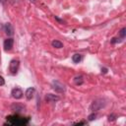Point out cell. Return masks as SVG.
I'll use <instances>...</instances> for the list:
<instances>
[{
  "label": "cell",
  "mask_w": 126,
  "mask_h": 126,
  "mask_svg": "<svg viewBox=\"0 0 126 126\" xmlns=\"http://www.w3.org/2000/svg\"><path fill=\"white\" fill-rule=\"evenodd\" d=\"M51 44H52V46L55 47V48H62V47H63V43H62L61 41H59V40H53V41L51 42Z\"/></svg>",
  "instance_id": "obj_11"
},
{
  "label": "cell",
  "mask_w": 126,
  "mask_h": 126,
  "mask_svg": "<svg viewBox=\"0 0 126 126\" xmlns=\"http://www.w3.org/2000/svg\"><path fill=\"white\" fill-rule=\"evenodd\" d=\"M116 119V115L115 114H110V115H108V120L109 121H114Z\"/></svg>",
  "instance_id": "obj_15"
},
{
  "label": "cell",
  "mask_w": 126,
  "mask_h": 126,
  "mask_svg": "<svg viewBox=\"0 0 126 126\" xmlns=\"http://www.w3.org/2000/svg\"><path fill=\"white\" fill-rule=\"evenodd\" d=\"M104 106H105V101H104V99H102V98H97V99H95V100L93 101V103H92V105H91V110H92L93 112H94V111H97V110H99L100 108H102V107H104Z\"/></svg>",
  "instance_id": "obj_2"
},
{
  "label": "cell",
  "mask_w": 126,
  "mask_h": 126,
  "mask_svg": "<svg viewBox=\"0 0 126 126\" xmlns=\"http://www.w3.org/2000/svg\"><path fill=\"white\" fill-rule=\"evenodd\" d=\"M125 34H126V29L123 28V29H121V31L119 32V35L121 36V38H124V37H125Z\"/></svg>",
  "instance_id": "obj_13"
},
{
  "label": "cell",
  "mask_w": 126,
  "mask_h": 126,
  "mask_svg": "<svg viewBox=\"0 0 126 126\" xmlns=\"http://www.w3.org/2000/svg\"><path fill=\"white\" fill-rule=\"evenodd\" d=\"M95 117H96V114L94 112V113H92L91 115H89V117H88V118H89V120H90V121H92V120L95 119Z\"/></svg>",
  "instance_id": "obj_14"
},
{
  "label": "cell",
  "mask_w": 126,
  "mask_h": 126,
  "mask_svg": "<svg viewBox=\"0 0 126 126\" xmlns=\"http://www.w3.org/2000/svg\"><path fill=\"white\" fill-rule=\"evenodd\" d=\"M82 55L81 54H79V53H76V54H74L73 56H72V60H73V62L74 63H79L81 60H82Z\"/></svg>",
  "instance_id": "obj_10"
},
{
  "label": "cell",
  "mask_w": 126,
  "mask_h": 126,
  "mask_svg": "<svg viewBox=\"0 0 126 126\" xmlns=\"http://www.w3.org/2000/svg\"><path fill=\"white\" fill-rule=\"evenodd\" d=\"M34 88H29V89H27V91H26V97L28 98V99H32V97L33 96V94H34Z\"/></svg>",
  "instance_id": "obj_9"
},
{
  "label": "cell",
  "mask_w": 126,
  "mask_h": 126,
  "mask_svg": "<svg viewBox=\"0 0 126 126\" xmlns=\"http://www.w3.org/2000/svg\"><path fill=\"white\" fill-rule=\"evenodd\" d=\"M13 44H14V39L12 37H9L7 39L4 40V49L7 51V50H11L12 47H13Z\"/></svg>",
  "instance_id": "obj_6"
},
{
  "label": "cell",
  "mask_w": 126,
  "mask_h": 126,
  "mask_svg": "<svg viewBox=\"0 0 126 126\" xmlns=\"http://www.w3.org/2000/svg\"><path fill=\"white\" fill-rule=\"evenodd\" d=\"M7 121L11 125H26L28 124L30 118L29 117H21L19 115H9L6 117Z\"/></svg>",
  "instance_id": "obj_1"
},
{
  "label": "cell",
  "mask_w": 126,
  "mask_h": 126,
  "mask_svg": "<svg viewBox=\"0 0 126 126\" xmlns=\"http://www.w3.org/2000/svg\"><path fill=\"white\" fill-rule=\"evenodd\" d=\"M45 99H46V101H48V102H52V101H58V100L60 99V97H59L58 95H56V94H47L45 95Z\"/></svg>",
  "instance_id": "obj_7"
},
{
  "label": "cell",
  "mask_w": 126,
  "mask_h": 126,
  "mask_svg": "<svg viewBox=\"0 0 126 126\" xmlns=\"http://www.w3.org/2000/svg\"><path fill=\"white\" fill-rule=\"evenodd\" d=\"M121 40L119 39V38H116V37H113L112 39H111V43H117V42H120Z\"/></svg>",
  "instance_id": "obj_16"
},
{
  "label": "cell",
  "mask_w": 126,
  "mask_h": 126,
  "mask_svg": "<svg viewBox=\"0 0 126 126\" xmlns=\"http://www.w3.org/2000/svg\"><path fill=\"white\" fill-rule=\"evenodd\" d=\"M101 73H103V74L107 73V69L106 68H101Z\"/></svg>",
  "instance_id": "obj_18"
},
{
  "label": "cell",
  "mask_w": 126,
  "mask_h": 126,
  "mask_svg": "<svg viewBox=\"0 0 126 126\" xmlns=\"http://www.w3.org/2000/svg\"><path fill=\"white\" fill-rule=\"evenodd\" d=\"M11 94H12V96H13L14 98H16V99H20V98L23 97V94H23V91H22L21 89H19V88H15V89L12 90Z\"/></svg>",
  "instance_id": "obj_5"
},
{
  "label": "cell",
  "mask_w": 126,
  "mask_h": 126,
  "mask_svg": "<svg viewBox=\"0 0 126 126\" xmlns=\"http://www.w3.org/2000/svg\"><path fill=\"white\" fill-rule=\"evenodd\" d=\"M4 30H5V32L8 34V35H12L14 33V30H13V27L10 23H7L4 27Z\"/></svg>",
  "instance_id": "obj_8"
},
{
  "label": "cell",
  "mask_w": 126,
  "mask_h": 126,
  "mask_svg": "<svg viewBox=\"0 0 126 126\" xmlns=\"http://www.w3.org/2000/svg\"><path fill=\"white\" fill-rule=\"evenodd\" d=\"M81 124H85V122H77V123H75V125H81Z\"/></svg>",
  "instance_id": "obj_19"
},
{
  "label": "cell",
  "mask_w": 126,
  "mask_h": 126,
  "mask_svg": "<svg viewBox=\"0 0 126 126\" xmlns=\"http://www.w3.org/2000/svg\"><path fill=\"white\" fill-rule=\"evenodd\" d=\"M51 87H52V89H53L55 92H57V93H59V94L65 93V91H66L65 85H64L63 83H61L60 81H57V80H55V81L52 82Z\"/></svg>",
  "instance_id": "obj_3"
},
{
  "label": "cell",
  "mask_w": 126,
  "mask_h": 126,
  "mask_svg": "<svg viewBox=\"0 0 126 126\" xmlns=\"http://www.w3.org/2000/svg\"><path fill=\"white\" fill-rule=\"evenodd\" d=\"M31 1H34V0H31Z\"/></svg>",
  "instance_id": "obj_20"
},
{
  "label": "cell",
  "mask_w": 126,
  "mask_h": 126,
  "mask_svg": "<svg viewBox=\"0 0 126 126\" xmlns=\"http://www.w3.org/2000/svg\"><path fill=\"white\" fill-rule=\"evenodd\" d=\"M74 82H75V84L76 85H82L83 83H84V80H83V77L82 76H77V77H75L74 78Z\"/></svg>",
  "instance_id": "obj_12"
},
{
  "label": "cell",
  "mask_w": 126,
  "mask_h": 126,
  "mask_svg": "<svg viewBox=\"0 0 126 126\" xmlns=\"http://www.w3.org/2000/svg\"><path fill=\"white\" fill-rule=\"evenodd\" d=\"M19 67H20V61L19 60H16V59L11 60L10 64H9V71H10V73L12 75H16L18 73Z\"/></svg>",
  "instance_id": "obj_4"
},
{
  "label": "cell",
  "mask_w": 126,
  "mask_h": 126,
  "mask_svg": "<svg viewBox=\"0 0 126 126\" xmlns=\"http://www.w3.org/2000/svg\"><path fill=\"white\" fill-rule=\"evenodd\" d=\"M4 84H5V81H4L3 77H2V76H0V86H3Z\"/></svg>",
  "instance_id": "obj_17"
}]
</instances>
